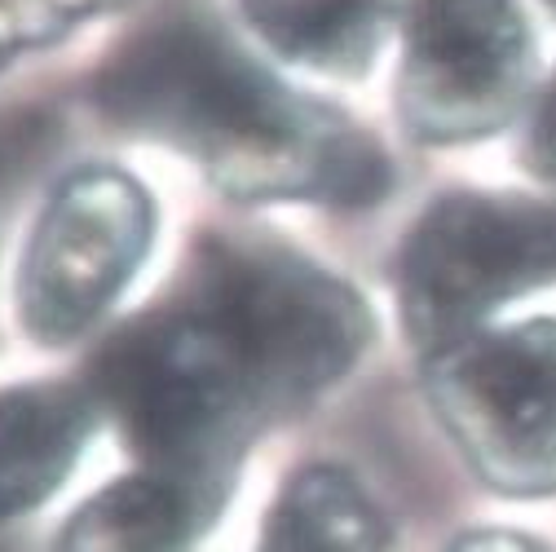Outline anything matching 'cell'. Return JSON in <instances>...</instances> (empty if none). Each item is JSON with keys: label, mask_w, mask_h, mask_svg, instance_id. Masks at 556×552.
<instances>
[{"label": "cell", "mask_w": 556, "mask_h": 552, "mask_svg": "<svg viewBox=\"0 0 556 552\" xmlns=\"http://www.w3.org/2000/svg\"><path fill=\"white\" fill-rule=\"evenodd\" d=\"M252 27L292 62L363 72L376 58L393 0H243Z\"/></svg>", "instance_id": "obj_9"}, {"label": "cell", "mask_w": 556, "mask_h": 552, "mask_svg": "<svg viewBox=\"0 0 556 552\" xmlns=\"http://www.w3.org/2000/svg\"><path fill=\"white\" fill-rule=\"evenodd\" d=\"M98 98L119 124L186 151L239 195L371 203L389 186L376 142L274 85L194 14L137 36L106 66Z\"/></svg>", "instance_id": "obj_1"}, {"label": "cell", "mask_w": 556, "mask_h": 552, "mask_svg": "<svg viewBox=\"0 0 556 552\" xmlns=\"http://www.w3.org/2000/svg\"><path fill=\"white\" fill-rule=\"evenodd\" d=\"M530 155L543 173H556V80L539 106V120H534V133H530Z\"/></svg>", "instance_id": "obj_11"}, {"label": "cell", "mask_w": 556, "mask_h": 552, "mask_svg": "<svg viewBox=\"0 0 556 552\" xmlns=\"http://www.w3.org/2000/svg\"><path fill=\"white\" fill-rule=\"evenodd\" d=\"M222 495V477L142 464L66 522L62 552H186L217 517Z\"/></svg>", "instance_id": "obj_7"}, {"label": "cell", "mask_w": 556, "mask_h": 552, "mask_svg": "<svg viewBox=\"0 0 556 552\" xmlns=\"http://www.w3.org/2000/svg\"><path fill=\"white\" fill-rule=\"evenodd\" d=\"M530 76V32L517 0H415L406 23L402 120L429 142L500 128Z\"/></svg>", "instance_id": "obj_6"}, {"label": "cell", "mask_w": 556, "mask_h": 552, "mask_svg": "<svg viewBox=\"0 0 556 552\" xmlns=\"http://www.w3.org/2000/svg\"><path fill=\"white\" fill-rule=\"evenodd\" d=\"M181 305L230 350L269 416L327 389L367 344L358 297L331 274L278 252L226 248L207 256Z\"/></svg>", "instance_id": "obj_2"}, {"label": "cell", "mask_w": 556, "mask_h": 552, "mask_svg": "<svg viewBox=\"0 0 556 552\" xmlns=\"http://www.w3.org/2000/svg\"><path fill=\"white\" fill-rule=\"evenodd\" d=\"M451 552H543V548L530 543V539H521V535H500V530H491V535L459 539Z\"/></svg>", "instance_id": "obj_12"}, {"label": "cell", "mask_w": 556, "mask_h": 552, "mask_svg": "<svg viewBox=\"0 0 556 552\" xmlns=\"http://www.w3.org/2000/svg\"><path fill=\"white\" fill-rule=\"evenodd\" d=\"M151 243V203L132 177L89 168L58 186L31 235L18 310L40 344L80 336L132 279Z\"/></svg>", "instance_id": "obj_5"}, {"label": "cell", "mask_w": 556, "mask_h": 552, "mask_svg": "<svg viewBox=\"0 0 556 552\" xmlns=\"http://www.w3.org/2000/svg\"><path fill=\"white\" fill-rule=\"evenodd\" d=\"M547 5H552V10H556V0H547Z\"/></svg>", "instance_id": "obj_13"}, {"label": "cell", "mask_w": 556, "mask_h": 552, "mask_svg": "<svg viewBox=\"0 0 556 552\" xmlns=\"http://www.w3.org/2000/svg\"><path fill=\"white\" fill-rule=\"evenodd\" d=\"M433 402L491 487L556 491V323L455 340L433 363Z\"/></svg>", "instance_id": "obj_4"}, {"label": "cell", "mask_w": 556, "mask_h": 552, "mask_svg": "<svg viewBox=\"0 0 556 552\" xmlns=\"http://www.w3.org/2000/svg\"><path fill=\"white\" fill-rule=\"evenodd\" d=\"M384 535L344 473L309 468L278 495L256 552H380Z\"/></svg>", "instance_id": "obj_10"}, {"label": "cell", "mask_w": 556, "mask_h": 552, "mask_svg": "<svg viewBox=\"0 0 556 552\" xmlns=\"http://www.w3.org/2000/svg\"><path fill=\"white\" fill-rule=\"evenodd\" d=\"M556 274V217L539 203L455 195L425 213L397 261L402 323L429 350H451L504 301Z\"/></svg>", "instance_id": "obj_3"}, {"label": "cell", "mask_w": 556, "mask_h": 552, "mask_svg": "<svg viewBox=\"0 0 556 552\" xmlns=\"http://www.w3.org/2000/svg\"><path fill=\"white\" fill-rule=\"evenodd\" d=\"M89 438V398L66 385L0 393V522L31 513L72 473Z\"/></svg>", "instance_id": "obj_8"}]
</instances>
